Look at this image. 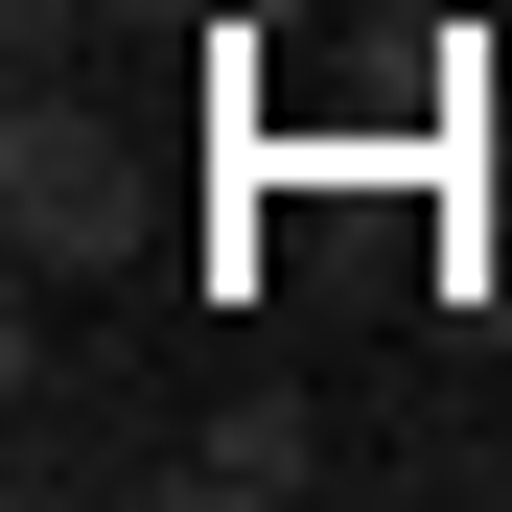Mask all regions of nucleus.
<instances>
[{
  "label": "nucleus",
  "instance_id": "1",
  "mask_svg": "<svg viewBox=\"0 0 512 512\" xmlns=\"http://www.w3.org/2000/svg\"><path fill=\"white\" fill-rule=\"evenodd\" d=\"M163 489H187V512H280V489H326V419L303 396H233L210 443H163Z\"/></svg>",
  "mask_w": 512,
  "mask_h": 512
}]
</instances>
